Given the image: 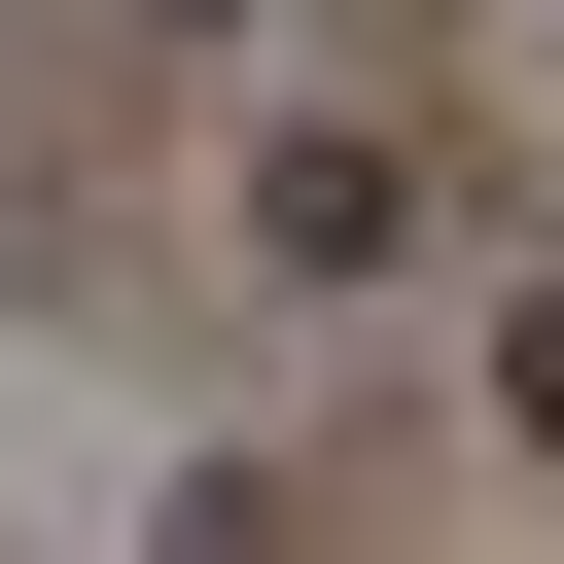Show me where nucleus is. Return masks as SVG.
I'll use <instances>...</instances> for the list:
<instances>
[{"label": "nucleus", "mask_w": 564, "mask_h": 564, "mask_svg": "<svg viewBox=\"0 0 564 564\" xmlns=\"http://www.w3.org/2000/svg\"><path fill=\"white\" fill-rule=\"evenodd\" d=\"M247 247H282V282H388V141L282 106V141H247Z\"/></svg>", "instance_id": "nucleus-1"}]
</instances>
